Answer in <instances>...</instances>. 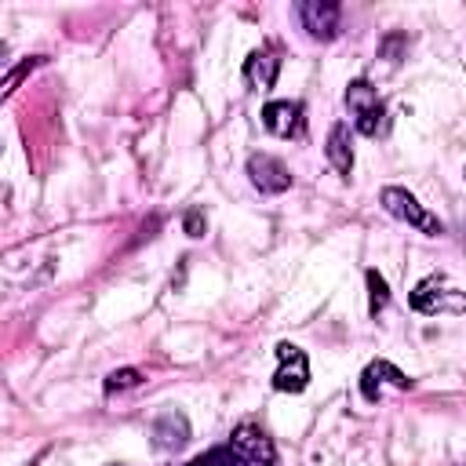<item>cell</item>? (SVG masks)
Listing matches in <instances>:
<instances>
[{"instance_id": "1", "label": "cell", "mask_w": 466, "mask_h": 466, "mask_svg": "<svg viewBox=\"0 0 466 466\" xmlns=\"http://www.w3.org/2000/svg\"><path fill=\"white\" fill-rule=\"evenodd\" d=\"M189 466H277V448L262 426L240 422L226 444L208 448Z\"/></svg>"}, {"instance_id": "2", "label": "cell", "mask_w": 466, "mask_h": 466, "mask_svg": "<svg viewBox=\"0 0 466 466\" xmlns=\"http://www.w3.org/2000/svg\"><path fill=\"white\" fill-rule=\"evenodd\" d=\"M346 109L353 116V127L360 135H379L386 127V106L379 98V91L368 80H353L346 87Z\"/></svg>"}, {"instance_id": "3", "label": "cell", "mask_w": 466, "mask_h": 466, "mask_svg": "<svg viewBox=\"0 0 466 466\" xmlns=\"http://www.w3.org/2000/svg\"><path fill=\"white\" fill-rule=\"evenodd\" d=\"M382 208L393 215V218H400V222H408V226H415V229H422V233H430V237H437V233H444V222L437 218V215H430L408 189H400V186H386L382 189Z\"/></svg>"}, {"instance_id": "4", "label": "cell", "mask_w": 466, "mask_h": 466, "mask_svg": "<svg viewBox=\"0 0 466 466\" xmlns=\"http://www.w3.org/2000/svg\"><path fill=\"white\" fill-rule=\"evenodd\" d=\"M277 371H273V390L280 393H302L309 386V360L299 346L291 342H280L277 346Z\"/></svg>"}, {"instance_id": "5", "label": "cell", "mask_w": 466, "mask_h": 466, "mask_svg": "<svg viewBox=\"0 0 466 466\" xmlns=\"http://www.w3.org/2000/svg\"><path fill=\"white\" fill-rule=\"evenodd\" d=\"M248 175H251V186L258 193H284V189H291V171L273 153H251L248 157Z\"/></svg>"}, {"instance_id": "6", "label": "cell", "mask_w": 466, "mask_h": 466, "mask_svg": "<svg viewBox=\"0 0 466 466\" xmlns=\"http://www.w3.org/2000/svg\"><path fill=\"white\" fill-rule=\"evenodd\" d=\"M299 18H302V29L313 36V40H335L339 36V18H342V7L335 0H306L299 7Z\"/></svg>"}, {"instance_id": "7", "label": "cell", "mask_w": 466, "mask_h": 466, "mask_svg": "<svg viewBox=\"0 0 466 466\" xmlns=\"http://www.w3.org/2000/svg\"><path fill=\"white\" fill-rule=\"evenodd\" d=\"M411 309H419V313L462 309V295H459L451 284H444L441 277H426V280H419L415 291H411Z\"/></svg>"}, {"instance_id": "8", "label": "cell", "mask_w": 466, "mask_h": 466, "mask_svg": "<svg viewBox=\"0 0 466 466\" xmlns=\"http://www.w3.org/2000/svg\"><path fill=\"white\" fill-rule=\"evenodd\" d=\"M262 127L277 138H299L302 127H306V116H302V102H291V98H280V102H269L262 106Z\"/></svg>"}, {"instance_id": "9", "label": "cell", "mask_w": 466, "mask_h": 466, "mask_svg": "<svg viewBox=\"0 0 466 466\" xmlns=\"http://www.w3.org/2000/svg\"><path fill=\"white\" fill-rule=\"evenodd\" d=\"M386 386H393V390H408L411 379H408L400 368H393L390 360H371V364L360 371V393H364L368 400H379Z\"/></svg>"}, {"instance_id": "10", "label": "cell", "mask_w": 466, "mask_h": 466, "mask_svg": "<svg viewBox=\"0 0 466 466\" xmlns=\"http://www.w3.org/2000/svg\"><path fill=\"white\" fill-rule=\"evenodd\" d=\"M277 73H280V58L273 47H255L244 62V80L255 87V91H269L277 84Z\"/></svg>"}, {"instance_id": "11", "label": "cell", "mask_w": 466, "mask_h": 466, "mask_svg": "<svg viewBox=\"0 0 466 466\" xmlns=\"http://www.w3.org/2000/svg\"><path fill=\"white\" fill-rule=\"evenodd\" d=\"M324 153H328V160H331V167H335L339 175H350V171H353V149H350V127H346V124H335V127H331Z\"/></svg>"}, {"instance_id": "12", "label": "cell", "mask_w": 466, "mask_h": 466, "mask_svg": "<svg viewBox=\"0 0 466 466\" xmlns=\"http://www.w3.org/2000/svg\"><path fill=\"white\" fill-rule=\"evenodd\" d=\"M40 62H44V55L22 58V62H18V66H15V69H11V73H7L4 80H0V102H4V98H7V95H11V91H15V87H18V84H22L25 76H29V73H33V69H36Z\"/></svg>"}, {"instance_id": "13", "label": "cell", "mask_w": 466, "mask_h": 466, "mask_svg": "<svg viewBox=\"0 0 466 466\" xmlns=\"http://www.w3.org/2000/svg\"><path fill=\"white\" fill-rule=\"evenodd\" d=\"M364 280H368V309H371V313L386 309V302H390V288H386L382 273H379V269H368Z\"/></svg>"}, {"instance_id": "14", "label": "cell", "mask_w": 466, "mask_h": 466, "mask_svg": "<svg viewBox=\"0 0 466 466\" xmlns=\"http://www.w3.org/2000/svg\"><path fill=\"white\" fill-rule=\"evenodd\" d=\"M138 382H142V371H138V368H120V371H113V375L106 379V393L131 390V386H138Z\"/></svg>"}, {"instance_id": "15", "label": "cell", "mask_w": 466, "mask_h": 466, "mask_svg": "<svg viewBox=\"0 0 466 466\" xmlns=\"http://www.w3.org/2000/svg\"><path fill=\"white\" fill-rule=\"evenodd\" d=\"M186 233H189V237H200V233H204V218H200V211H189V215H186Z\"/></svg>"}]
</instances>
